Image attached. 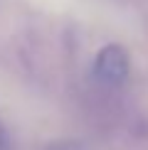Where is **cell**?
Segmentation results:
<instances>
[{
  "mask_svg": "<svg viewBox=\"0 0 148 150\" xmlns=\"http://www.w3.org/2000/svg\"><path fill=\"white\" fill-rule=\"evenodd\" d=\"M128 71H131V59L121 45L101 47L91 62V76L99 86H106V89L123 86V81L128 79Z\"/></svg>",
  "mask_w": 148,
  "mask_h": 150,
  "instance_id": "1",
  "label": "cell"
}]
</instances>
